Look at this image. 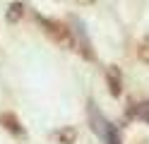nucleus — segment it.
<instances>
[{"instance_id": "nucleus-1", "label": "nucleus", "mask_w": 149, "mask_h": 144, "mask_svg": "<svg viewBox=\"0 0 149 144\" xmlns=\"http://www.w3.org/2000/svg\"><path fill=\"white\" fill-rule=\"evenodd\" d=\"M36 24L41 26V31L51 38L53 43H58L63 48H72V34H70V26L60 22V19H51V17H43V15H36Z\"/></svg>"}, {"instance_id": "nucleus-2", "label": "nucleus", "mask_w": 149, "mask_h": 144, "mask_svg": "<svg viewBox=\"0 0 149 144\" xmlns=\"http://www.w3.org/2000/svg\"><path fill=\"white\" fill-rule=\"evenodd\" d=\"M70 34H72V48L74 51H79L82 58H87V60H94V51H91V41L87 36V29H84V22L77 17H70Z\"/></svg>"}, {"instance_id": "nucleus-3", "label": "nucleus", "mask_w": 149, "mask_h": 144, "mask_svg": "<svg viewBox=\"0 0 149 144\" xmlns=\"http://www.w3.org/2000/svg\"><path fill=\"white\" fill-rule=\"evenodd\" d=\"M87 115H89V125H91V130H94V134H99L101 139H106V134H108V127H111V122L104 118V113L99 111V106H96L94 101H89Z\"/></svg>"}, {"instance_id": "nucleus-4", "label": "nucleus", "mask_w": 149, "mask_h": 144, "mask_svg": "<svg viewBox=\"0 0 149 144\" xmlns=\"http://www.w3.org/2000/svg\"><path fill=\"white\" fill-rule=\"evenodd\" d=\"M0 125L10 132V134H15V137H26V130H24V125L19 122V118H17L15 113H10V111H5V113H0Z\"/></svg>"}, {"instance_id": "nucleus-5", "label": "nucleus", "mask_w": 149, "mask_h": 144, "mask_svg": "<svg viewBox=\"0 0 149 144\" xmlns=\"http://www.w3.org/2000/svg\"><path fill=\"white\" fill-rule=\"evenodd\" d=\"M106 82H108L111 96H120V91H123V82H120L118 67H108V70H106Z\"/></svg>"}, {"instance_id": "nucleus-6", "label": "nucleus", "mask_w": 149, "mask_h": 144, "mask_svg": "<svg viewBox=\"0 0 149 144\" xmlns=\"http://www.w3.org/2000/svg\"><path fill=\"white\" fill-rule=\"evenodd\" d=\"M24 3H19V0H15V3H10V7H7V22H10V24H17V22H19V19L24 17Z\"/></svg>"}, {"instance_id": "nucleus-7", "label": "nucleus", "mask_w": 149, "mask_h": 144, "mask_svg": "<svg viewBox=\"0 0 149 144\" xmlns=\"http://www.w3.org/2000/svg\"><path fill=\"white\" fill-rule=\"evenodd\" d=\"M130 115H135L137 120H142V122H149V101H142V103H137L132 111H130Z\"/></svg>"}, {"instance_id": "nucleus-8", "label": "nucleus", "mask_w": 149, "mask_h": 144, "mask_svg": "<svg viewBox=\"0 0 149 144\" xmlns=\"http://www.w3.org/2000/svg\"><path fill=\"white\" fill-rule=\"evenodd\" d=\"M74 137H77L74 127H65V130H60V132H55V139L63 142V144H72V142H74Z\"/></svg>"}, {"instance_id": "nucleus-9", "label": "nucleus", "mask_w": 149, "mask_h": 144, "mask_svg": "<svg viewBox=\"0 0 149 144\" xmlns=\"http://www.w3.org/2000/svg\"><path fill=\"white\" fill-rule=\"evenodd\" d=\"M137 55L142 58L144 63H149V36H147V38H142V41L137 43Z\"/></svg>"}, {"instance_id": "nucleus-10", "label": "nucleus", "mask_w": 149, "mask_h": 144, "mask_svg": "<svg viewBox=\"0 0 149 144\" xmlns=\"http://www.w3.org/2000/svg\"><path fill=\"white\" fill-rule=\"evenodd\" d=\"M104 142L106 144H123V142H120V132H118L116 125H111V127H108V134H106Z\"/></svg>"}, {"instance_id": "nucleus-11", "label": "nucleus", "mask_w": 149, "mask_h": 144, "mask_svg": "<svg viewBox=\"0 0 149 144\" xmlns=\"http://www.w3.org/2000/svg\"><path fill=\"white\" fill-rule=\"evenodd\" d=\"M74 3H77V5H91L94 0H74Z\"/></svg>"}]
</instances>
